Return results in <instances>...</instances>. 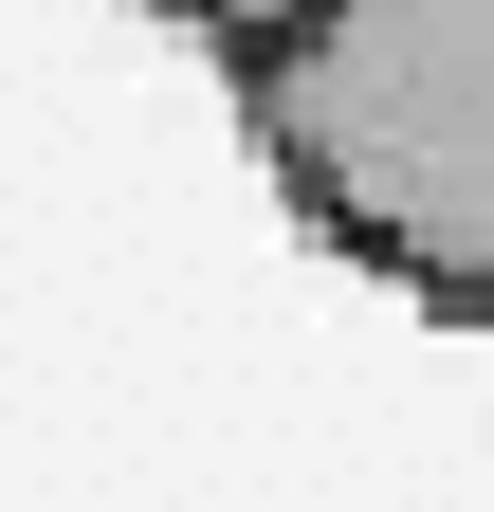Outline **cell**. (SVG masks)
Returning a JSON list of instances; mask_svg holds the SVG:
<instances>
[{
  "mask_svg": "<svg viewBox=\"0 0 494 512\" xmlns=\"http://www.w3.org/2000/svg\"><path fill=\"white\" fill-rule=\"evenodd\" d=\"M257 147L366 275L494 330V0H330L257 55Z\"/></svg>",
  "mask_w": 494,
  "mask_h": 512,
  "instance_id": "6da1fadb",
  "label": "cell"
},
{
  "mask_svg": "<svg viewBox=\"0 0 494 512\" xmlns=\"http://www.w3.org/2000/svg\"><path fill=\"white\" fill-rule=\"evenodd\" d=\"M165 19H202L220 55H293V37H312V19H330V0H165Z\"/></svg>",
  "mask_w": 494,
  "mask_h": 512,
  "instance_id": "7a4b0ae2",
  "label": "cell"
}]
</instances>
